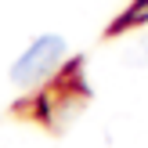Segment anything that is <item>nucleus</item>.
Instances as JSON below:
<instances>
[{
    "mask_svg": "<svg viewBox=\"0 0 148 148\" xmlns=\"http://www.w3.org/2000/svg\"><path fill=\"white\" fill-rule=\"evenodd\" d=\"M62 58H65V40L62 36H40V40H33L29 51L11 65V79L22 83V87H33V83H40L43 76H51V72L62 65Z\"/></svg>",
    "mask_w": 148,
    "mask_h": 148,
    "instance_id": "obj_1",
    "label": "nucleus"
},
{
    "mask_svg": "<svg viewBox=\"0 0 148 148\" xmlns=\"http://www.w3.org/2000/svg\"><path fill=\"white\" fill-rule=\"evenodd\" d=\"M145 18H148V0H137V4L123 14V25H130V22H145Z\"/></svg>",
    "mask_w": 148,
    "mask_h": 148,
    "instance_id": "obj_2",
    "label": "nucleus"
},
{
    "mask_svg": "<svg viewBox=\"0 0 148 148\" xmlns=\"http://www.w3.org/2000/svg\"><path fill=\"white\" fill-rule=\"evenodd\" d=\"M127 58H130V62H134V65H148V36H145L141 43H137L134 51H130Z\"/></svg>",
    "mask_w": 148,
    "mask_h": 148,
    "instance_id": "obj_3",
    "label": "nucleus"
}]
</instances>
